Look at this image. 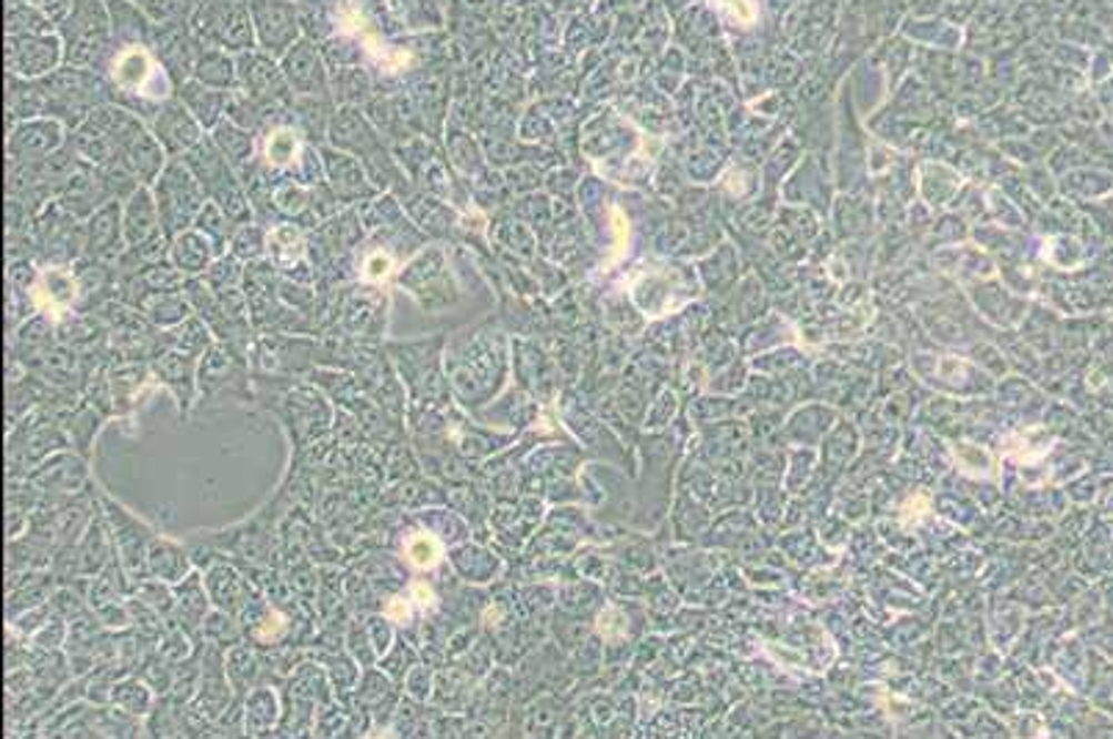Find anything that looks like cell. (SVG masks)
<instances>
[{
  "label": "cell",
  "mask_w": 1113,
  "mask_h": 739,
  "mask_svg": "<svg viewBox=\"0 0 1113 739\" xmlns=\"http://www.w3.org/2000/svg\"><path fill=\"white\" fill-rule=\"evenodd\" d=\"M144 131V122L139 120L136 111L128 105H111L100 103L75 131L70 133L67 144L75 150L89 164H111V161H122L128 144Z\"/></svg>",
  "instance_id": "6da1fadb"
},
{
  "label": "cell",
  "mask_w": 1113,
  "mask_h": 739,
  "mask_svg": "<svg viewBox=\"0 0 1113 739\" xmlns=\"http://www.w3.org/2000/svg\"><path fill=\"white\" fill-rule=\"evenodd\" d=\"M59 37L64 39V64L109 70L111 55L117 50L109 3L75 0L70 17L59 26Z\"/></svg>",
  "instance_id": "7a4b0ae2"
},
{
  "label": "cell",
  "mask_w": 1113,
  "mask_h": 739,
  "mask_svg": "<svg viewBox=\"0 0 1113 739\" xmlns=\"http://www.w3.org/2000/svg\"><path fill=\"white\" fill-rule=\"evenodd\" d=\"M44 89V117L64 122L75 131L100 103H109L111 87L98 70L87 67H59L48 78H39Z\"/></svg>",
  "instance_id": "3957f363"
},
{
  "label": "cell",
  "mask_w": 1113,
  "mask_h": 739,
  "mask_svg": "<svg viewBox=\"0 0 1113 739\" xmlns=\"http://www.w3.org/2000/svg\"><path fill=\"white\" fill-rule=\"evenodd\" d=\"M153 194L159 200L161 227H164V233L170 239L194 227L200 211L209 203V192H205L200 178L194 175L183 155L181 159H170V164L164 166L161 178L155 181Z\"/></svg>",
  "instance_id": "277c9868"
},
{
  "label": "cell",
  "mask_w": 1113,
  "mask_h": 739,
  "mask_svg": "<svg viewBox=\"0 0 1113 739\" xmlns=\"http://www.w3.org/2000/svg\"><path fill=\"white\" fill-rule=\"evenodd\" d=\"M194 33L222 50H253L259 44L250 0H203L194 14Z\"/></svg>",
  "instance_id": "5b68a950"
},
{
  "label": "cell",
  "mask_w": 1113,
  "mask_h": 739,
  "mask_svg": "<svg viewBox=\"0 0 1113 739\" xmlns=\"http://www.w3.org/2000/svg\"><path fill=\"white\" fill-rule=\"evenodd\" d=\"M399 285L416 296L424 311L433 313L444 311V307L455 305L461 300V291H457L455 280H452L449 263H446V255L441 246H424V250H418V255L411 257L402 266Z\"/></svg>",
  "instance_id": "8992f818"
},
{
  "label": "cell",
  "mask_w": 1113,
  "mask_h": 739,
  "mask_svg": "<svg viewBox=\"0 0 1113 739\" xmlns=\"http://www.w3.org/2000/svg\"><path fill=\"white\" fill-rule=\"evenodd\" d=\"M239 64V92L247 94L259 105L270 111H291L294 92L283 75V67L270 53L244 50L236 55Z\"/></svg>",
  "instance_id": "52a82bcc"
},
{
  "label": "cell",
  "mask_w": 1113,
  "mask_h": 739,
  "mask_svg": "<svg viewBox=\"0 0 1113 739\" xmlns=\"http://www.w3.org/2000/svg\"><path fill=\"white\" fill-rule=\"evenodd\" d=\"M64 64V39L55 33L6 37V72L28 81L48 78Z\"/></svg>",
  "instance_id": "ba28073f"
},
{
  "label": "cell",
  "mask_w": 1113,
  "mask_h": 739,
  "mask_svg": "<svg viewBox=\"0 0 1113 739\" xmlns=\"http://www.w3.org/2000/svg\"><path fill=\"white\" fill-rule=\"evenodd\" d=\"M64 122L53 120V117H33V120H22L11 128L9 139H6V153L9 161H20V164H39V161L50 159L67 144Z\"/></svg>",
  "instance_id": "9c48e42d"
},
{
  "label": "cell",
  "mask_w": 1113,
  "mask_h": 739,
  "mask_svg": "<svg viewBox=\"0 0 1113 739\" xmlns=\"http://www.w3.org/2000/svg\"><path fill=\"white\" fill-rule=\"evenodd\" d=\"M255 39L272 59H283L291 44L300 42V20L294 6L285 0H250Z\"/></svg>",
  "instance_id": "30bf717a"
},
{
  "label": "cell",
  "mask_w": 1113,
  "mask_h": 739,
  "mask_svg": "<svg viewBox=\"0 0 1113 739\" xmlns=\"http://www.w3.org/2000/svg\"><path fill=\"white\" fill-rule=\"evenodd\" d=\"M283 75L289 81L291 92L296 98H327L330 92V72L324 53L311 42V39H300L291 44L289 53L280 59Z\"/></svg>",
  "instance_id": "8fae6325"
},
{
  "label": "cell",
  "mask_w": 1113,
  "mask_h": 739,
  "mask_svg": "<svg viewBox=\"0 0 1113 739\" xmlns=\"http://www.w3.org/2000/svg\"><path fill=\"white\" fill-rule=\"evenodd\" d=\"M150 131H153L155 139L164 144L170 159H181V155H186L194 144H200L205 128L200 125L198 117H194L175 94V98H170L166 103H161L159 109H155Z\"/></svg>",
  "instance_id": "7c38bea8"
},
{
  "label": "cell",
  "mask_w": 1113,
  "mask_h": 739,
  "mask_svg": "<svg viewBox=\"0 0 1113 739\" xmlns=\"http://www.w3.org/2000/svg\"><path fill=\"white\" fill-rule=\"evenodd\" d=\"M324 159V175H327L330 189L344 205L352 203H368L377 194V186L368 178L366 166L357 155L344 153L335 148H322Z\"/></svg>",
  "instance_id": "4fadbf2b"
},
{
  "label": "cell",
  "mask_w": 1113,
  "mask_h": 739,
  "mask_svg": "<svg viewBox=\"0 0 1113 739\" xmlns=\"http://www.w3.org/2000/svg\"><path fill=\"white\" fill-rule=\"evenodd\" d=\"M122 244H125V236H122V205L120 200H109V203L100 205L87 220V252H83V257L117 263V257L125 252Z\"/></svg>",
  "instance_id": "5bb4252c"
},
{
  "label": "cell",
  "mask_w": 1113,
  "mask_h": 739,
  "mask_svg": "<svg viewBox=\"0 0 1113 739\" xmlns=\"http://www.w3.org/2000/svg\"><path fill=\"white\" fill-rule=\"evenodd\" d=\"M109 507V518L114 520V546L120 551V563L125 565V570L131 576H136L139 570L144 574V565H148V543L153 540L150 532L144 526H139L131 515H125V509L117 507V504L105 502ZM148 579V576H144Z\"/></svg>",
  "instance_id": "9a60e30c"
},
{
  "label": "cell",
  "mask_w": 1113,
  "mask_h": 739,
  "mask_svg": "<svg viewBox=\"0 0 1113 739\" xmlns=\"http://www.w3.org/2000/svg\"><path fill=\"white\" fill-rule=\"evenodd\" d=\"M161 231H164V227H161L159 200H155L153 189L139 186L136 192L128 198L125 209H122V236H125V246L144 244L148 239H153L155 233Z\"/></svg>",
  "instance_id": "2e32d148"
},
{
  "label": "cell",
  "mask_w": 1113,
  "mask_h": 739,
  "mask_svg": "<svg viewBox=\"0 0 1113 739\" xmlns=\"http://www.w3.org/2000/svg\"><path fill=\"white\" fill-rule=\"evenodd\" d=\"M233 92H236V89H233ZM233 92H227V89L205 87V83L189 78V81H183L181 87H178L175 94L178 100L198 117L200 125L214 131V128L227 117V105H231Z\"/></svg>",
  "instance_id": "e0dca14e"
},
{
  "label": "cell",
  "mask_w": 1113,
  "mask_h": 739,
  "mask_svg": "<svg viewBox=\"0 0 1113 739\" xmlns=\"http://www.w3.org/2000/svg\"><path fill=\"white\" fill-rule=\"evenodd\" d=\"M222 255V250L211 236H205L200 227H189V231L178 233L172 239L170 257L186 277H200L209 272L211 263Z\"/></svg>",
  "instance_id": "ac0fdd59"
},
{
  "label": "cell",
  "mask_w": 1113,
  "mask_h": 739,
  "mask_svg": "<svg viewBox=\"0 0 1113 739\" xmlns=\"http://www.w3.org/2000/svg\"><path fill=\"white\" fill-rule=\"evenodd\" d=\"M194 357L183 355L178 350H161L153 355V372L166 388L175 391L178 402H181V413H186L194 402V383H198V374H194Z\"/></svg>",
  "instance_id": "d6986e66"
},
{
  "label": "cell",
  "mask_w": 1113,
  "mask_h": 739,
  "mask_svg": "<svg viewBox=\"0 0 1113 739\" xmlns=\"http://www.w3.org/2000/svg\"><path fill=\"white\" fill-rule=\"evenodd\" d=\"M166 159H170V155H166L164 144H161L159 139H155V133L148 131V128L128 144L125 155H122L125 166L136 175V181L142 183V186H155V181L161 178L164 166L170 164Z\"/></svg>",
  "instance_id": "ffe728a7"
},
{
  "label": "cell",
  "mask_w": 1113,
  "mask_h": 739,
  "mask_svg": "<svg viewBox=\"0 0 1113 739\" xmlns=\"http://www.w3.org/2000/svg\"><path fill=\"white\" fill-rule=\"evenodd\" d=\"M233 377H242V355L227 344H211L198 368V383L203 394H216Z\"/></svg>",
  "instance_id": "44dd1931"
},
{
  "label": "cell",
  "mask_w": 1113,
  "mask_h": 739,
  "mask_svg": "<svg viewBox=\"0 0 1113 739\" xmlns=\"http://www.w3.org/2000/svg\"><path fill=\"white\" fill-rule=\"evenodd\" d=\"M105 3H109L117 44H148L153 39V22L144 17L136 0H105Z\"/></svg>",
  "instance_id": "7402d4cb"
},
{
  "label": "cell",
  "mask_w": 1113,
  "mask_h": 739,
  "mask_svg": "<svg viewBox=\"0 0 1113 739\" xmlns=\"http://www.w3.org/2000/svg\"><path fill=\"white\" fill-rule=\"evenodd\" d=\"M136 311H142V316L153 322L155 327H178L192 316L194 307L189 296L178 294V291H150L136 302Z\"/></svg>",
  "instance_id": "603a6c76"
},
{
  "label": "cell",
  "mask_w": 1113,
  "mask_h": 739,
  "mask_svg": "<svg viewBox=\"0 0 1113 739\" xmlns=\"http://www.w3.org/2000/svg\"><path fill=\"white\" fill-rule=\"evenodd\" d=\"M385 296L380 291H366L352 296L344 307V327L352 335H377L380 324L385 322Z\"/></svg>",
  "instance_id": "cb8c5ba5"
},
{
  "label": "cell",
  "mask_w": 1113,
  "mask_h": 739,
  "mask_svg": "<svg viewBox=\"0 0 1113 739\" xmlns=\"http://www.w3.org/2000/svg\"><path fill=\"white\" fill-rule=\"evenodd\" d=\"M211 139H214V144L222 150V155L231 161L236 172H244L247 166L255 164V159H259V155H255L253 131L236 125V122L227 120V117L214 128Z\"/></svg>",
  "instance_id": "d4e9b609"
},
{
  "label": "cell",
  "mask_w": 1113,
  "mask_h": 739,
  "mask_svg": "<svg viewBox=\"0 0 1113 739\" xmlns=\"http://www.w3.org/2000/svg\"><path fill=\"white\" fill-rule=\"evenodd\" d=\"M78 294L81 291H78L75 274L67 272L64 266H50L48 272L39 274L31 300L37 302V307H70Z\"/></svg>",
  "instance_id": "484cf974"
},
{
  "label": "cell",
  "mask_w": 1113,
  "mask_h": 739,
  "mask_svg": "<svg viewBox=\"0 0 1113 739\" xmlns=\"http://www.w3.org/2000/svg\"><path fill=\"white\" fill-rule=\"evenodd\" d=\"M194 81L205 83L214 89H239V64L233 55H227L222 48L200 50L198 61H194Z\"/></svg>",
  "instance_id": "4316f807"
},
{
  "label": "cell",
  "mask_w": 1113,
  "mask_h": 739,
  "mask_svg": "<svg viewBox=\"0 0 1113 739\" xmlns=\"http://www.w3.org/2000/svg\"><path fill=\"white\" fill-rule=\"evenodd\" d=\"M28 479L42 490H78L87 483V466L70 455L53 457L33 474H28Z\"/></svg>",
  "instance_id": "83f0119b"
},
{
  "label": "cell",
  "mask_w": 1113,
  "mask_h": 739,
  "mask_svg": "<svg viewBox=\"0 0 1113 739\" xmlns=\"http://www.w3.org/2000/svg\"><path fill=\"white\" fill-rule=\"evenodd\" d=\"M305 236H302V227L294 225V222H277L275 227L266 236V252H270L272 263L277 269H291L294 272L296 266L305 263Z\"/></svg>",
  "instance_id": "f1b7e54d"
},
{
  "label": "cell",
  "mask_w": 1113,
  "mask_h": 739,
  "mask_svg": "<svg viewBox=\"0 0 1113 739\" xmlns=\"http://www.w3.org/2000/svg\"><path fill=\"white\" fill-rule=\"evenodd\" d=\"M305 148L307 144L300 142V133H296L294 128L289 125L270 128L264 139V155H261V161H264L266 170H277V172L294 170L296 161H300L302 153H305Z\"/></svg>",
  "instance_id": "f546056e"
},
{
  "label": "cell",
  "mask_w": 1113,
  "mask_h": 739,
  "mask_svg": "<svg viewBox=\"0 0 1113 739\" xmlns=\"http://www.w3.org/2000/svg\"><path fill=\"white\" fill-rule=\"evenodd\" d=\"M148 570L161 581H183L189 576L186 551L170 540H150Z\"/></svg>",
  "instance_id": "4dcf8cb0"
},
{
  "label": "cell",
  "mask_w": 1113,
  "mask_h": 739,
  "mask_svg": "<svg viewBox=\"0 0 1113 739\" xmlns=\"http://www.w3.org/2000/svg\"><path fill=\"white\" fill-rule=\"evenodd\" d=\"M402 203H407L411 209V216L418 222V227H424L433 236H444V233L452 231L455 225V214L452 209H446L441 203V198H427V194H407L402 198Z\"/></svg>",
  "instance_id": "1f68e13d"
},
{
  "label": "cell",
  "mask_w": 1113,
  "mask_h": 739,
  "mask_svg": "<svg viewBox=\"0 0 1113 739\" xmlns=\"http://www.w3.org/2000/svg\"><path fill=\"white\" fill-rule=\"evenodd\" d=\"M175 607H178V618H181V626L186 631L198 629V626L203 624L205 613H209V596H205V587L200 585L198 574H189L186 579L178 585Z\"/></svg>",
  "instance_id": "d6a6232c"
},
{
  "label": "cell",
  "mask_w": 1113,
  "mask_h": 739,
  "mask_svg": "<svg viewBox=\"0 0 1113 739\" xmlns=\"http://www.w3.org/2000/svg\"><path fill=\"white\" fill-rule=\"evenodd\" d=\"M164 346L183 352L189 357H200L211 350V327L200 316H189L172 333L164 335Z\"/></svg>",
  "instance_id": "836d02e7"
},
{
  "label": "cell",
  "mask_w": 1113,
  "mask_h": 739,
  "mask_svg": "<svg viewBox=\"0 0 1113 739\" xmlns=\"http://www.w3.org/2000/svg\"><path fill=\"white\" fill-rule=\"evenodd\" d=\"M277 720V698L270 687H259L244 703V731L253 737L270 735Z\"/></svg>",
  "instance_id": "e575fe53"
},
{
  "label": "cell",
  "mask_w": 1113,
  "mask_h": 739,
  "mask_svg": "<svg viewBox=\"0 0 1113 739\" xmlns=\"http://www.w3.org/2000/svg\"><path fill=\"white\" fill-rule=\"evenodd\" d=\"M55 22L44 17L39 9L20 3V0H6V37H26V33H55Z\"/></svg>",
  "instance_id": "d590c367"
},
{
  "label": "cell",
  "mask_w": 1113,
  "mask_h": 739,
  "mask_svg": "<svg viewBox=\"0 0 1113 739\" xmlns=\"http://www.w3.org/2000/svg\"><path fill=\"white\" fill-rule=\"evenodd\" d=\"M449 557H452V563H455V568L463 574V579H468V581L494 579L496 568H499V563H496L494 554L485 551V548H477V546H461V548H455Z\"/></svg>",
  "instance_id": "8d00e7d4"
},
{
  "label": "cell",
  "mask_w": 1113,
  "mask_h": 739,
  "mask_svg": "<svg viewBox=\"0 0 1113 739\" xmlns=\"http://www.w3.org/2000/svg\"><path fill=\"white\" fill-rule=\"evenodd\" d=\"M78 574H98L109 559V535L103 532V524L89 520V529L83 535L81 546H78Z\"/></svg>",
  "instance_id": "74e56055"
},
{
  "label": "cell",
  "mask_w": 1113,
  "mask_h": 739,
  "mask_svg": "<svg viewBox=\"0 0 1113 739\" xmlns=\"http://www.w3.org/2000/svg\"><path fill=\"white\" fill-rule=\"evenodd\" d=\"M142 385H144V366H139V363H122V366H117L109 377L111 396H114V402L120 405V411H125V407L136 399Z\"/></svg>",
  "instance_id": "f35d334b"
},
{
  "label": "cell",
  "mask_w": 1113,
  "mask_h": 739,
  "mask_svg": "<svg viewBox=\"0 0 1113 739\" xmlns=\"http://www.w3.org/2000/svg\"><path fill=\"white\" fill-rule=\"evenodd\" d=\"M111 701H114L125 715H148L150 707H153V692H150L148 681L125 679L120 681V685H114V690H111Z\"/></svg>",
  "instance_id": "ab89813d"
},
{
  "label": "cell",
  "mask_w": 1113,
  "mask_h": 739,
  "mask_svg": "<svg viewBox=\"0 0 1113 739\" xmlns=\"http://www.w3.org/2000/svg\"><path fill=\"white\" fill-rule=\"evenodd\" d=\"M357 220H361L366 227H391L396 225V222L405 220V214H402L396 198L385 194V198L368 200V203L361 209V214H357Z\"/></svg>",
  "instance_id": "60d3db41"
},
{
  "label": "cell",
  "mask_w": 1113,
  "mask_h": 739,
  "mask_svg": "<svg viewBox=\"0 0 1113 739\" xmlns=\"http://www.w3.org/2000/svg\"><path fill=\"white\" fill-rule=\"evenodd\" d=\"M209 587H211V596L216 598V604L222 601V596H231V604H227V609H239L242 604H247V587H244V581L239 579L233 570H227V568H216V570H211V576H209Z\"/></svg>",
  "instance_id": "b9f144b4"
},
{
  "label": "cell",
  "mask_w": 1113,
  "mask_h": 739,
  "mask_svg": "<svg viewBox=\"0 0 1113 739\" xmlns=\"http://www.w3.org/2000/svg\"><path fill=\"white\" fill-rule=\"evenodd\" d=\"M244 274L247 272H244V266L239 263V257L231 252V255H220L214 263H211L209 272H205V283H209L214 291L239 288L244 280Z\"/></svg>",
  "instance_id": "7bdbcfd3"
},
{
  "label": "cell",
  "mask_w": 1113,
  "mask_h": 739,
  "mask_svg": "<svg viewBox=\"0 0 1113 739\" xmlns=\"http://www.w3.org/2000/svg\"><path fill=\"white\" fill-rule=\"evenodd\" d=\"M266 236L270 233L261 231L259 225H239L236 233L231 239V252L239 257V261H259L266 252Z\"/></svg>",
  "instance_id": "ee69618b"
},
{
  "label": "cell",
  "mask_w": 1113,
  "mask_h": 739,
  "mask_svg": "<svg viewBox=\"0 0 1113 739\" xmlns=\"http://www.w3.org/2000/svg\"><path fill=\"white\" fill-rule=\"evenodd\" d=\"M14 341L20 344L22 352H31V355H44L48 352V344L53 341V327L44 316H33L22 324L20 333H14Z\"/></svg>",
  "instance_id": "f6af8a7d"
},
{
  "label": "cell",
  "mask_w": 1113,
  "mask_h": 739,
  "mask_svg": "<svg viewBox=\"0 0 1113 739\" xmlns=\"http://www.w3.org/2000/svg\"><path fill=\"white\" fill-rule=\"evenodd\" d=\"M405 557L411 559L416 568H433V565L441 559V548L433 532H416V535L407 537Z\"/></svg>",
  "instance_id": "bcb514c9"
},
{
  "label": "cell",
  "mask_w": 1113,
  "mask_h": 739,
  "mask_svg": "<svg viewBox=\"0 0 1113 739\" xmlns=\"http://www.w3.org/2000/svg\"><path fill=\"white\" fill-rule=\"evenodd\" d=\"M449 150H452V161H455L457 170H463L466 175H479V170H483V155H479L477 144H474L472 136L455 131L449 139Z\"/></svg>",
  "instance_id": "7dc6e473"
},
{
  "label": "cell",
  "mask_w": 1113,
  "mask_h": 739,
  "mask_svg": "<svg viewBox=\"0 0 1113 739\" xmlns=\"http://www.w3.org/2000/svg\"><path fill=\"white\" fill-rule=\"evenodd\" d=\"M203 631L209 637V642H216V646H236L239 642V629L236 624H231L225 613H214L203 620Z\"/></svg>",
  "instance_id": "c3c4849f"
},
{
  "label": "cell",
  "mask_w": 1113,
  "mask_h": 739,
  "mask_svg": "<svg viewBox=\"0 0 1113 739\" xmlns=\"http://www.w3.org/2000/svg\"><path fill=\"white\" fill-rule=\"evenodd\" d=\"M139 596H142V601L148 604V607H153L159 615L161 613L166 615L172 607H175V598H172V593L161 585V579L142 581V585H139Z\"/></svg>",
  "instance_id": "681fc988"
},
{
  "label": "cell",
  "mask_w": 1113,
  "mask_h": 739,
  "mask_svg": "<svg viewBox=\"0 0 1113 739\" xmlns=\"http://www.w3.org/2000/svg\"><path fill=\"white\" fill-rule=\"evenodd\" d=\"M391 266H394V257H391L388 250H374L363 257L361 263V277L366 280H385L391 274Z\"/></svg>",
  "instance_id": "f907efd6"
},
{
  "label": "cell",
  "mask_w": 1113,
  "mask_h": 739,
  "mask_svg": "<svg viewBox=\"0 0 1113 739\" xmlns=\"http://www.w3.org/2000/svg\"><path fill=\"white\" fill-rule=\"evenodd\" d=\"M405 687L413 701H427L429 687H433V674H429L427 665H416V668L407 670Z\"/></svg>",
  "instance_id": "816d5d0a"
},
{
  "label": "cell",
  "mask_w": 1113,
  "mask_h": 739,
  "mask_svg": "<svg viewBox=\"0 0 1113 739\" xmlns=\"http://www.w3.org/2000/svg\"><path fill=\"white\" fill-rule=\"evenodd\" d=\"M159 651H161V657L166 659V662H183V657H186V654L192 651V646H189L186 631H183V629L170 631V635L164 637V642H161Z\"/></svg>",
  "instance_id": "f5cc1de1"
},
{
  "label": "cell",
  "mask_w": 1113,
  "mask_h": 739,
  "mask_svg": "<svg viewBox=\"0 0 1113 739\" xmlns=\"http://www.w3.org/2000/svg\"><path fill=\"white\" fill-rule=\"evenodd\" d=\"M20 3L31 6V9H39L44 17H50L55 26H61V22L70 17L72 3H75V0H20Z\"/></svg>",
  "instance_id": "db71d44e"
},
{
  "label": "cell",
  "mask_w": 1113,
  "mask_h": 739,
  "mask_svg": "<svg viewBox=\"0 0 1113 739\" xmlns=\"http://www.w3.org/2000/svg\"><path fill=\"white\" fill-rule=\"evenodd\" d=\"M67 626L61 624V618H53V624H44L42 629L37 631V646L39 648H59L64 642Z\"/></svg>",
  "instance_id": "11a10c76"
},
{
  "label": "cell",
  "mask_w": 1113,
  "mask_h": 739,
  "mask_svg": "<svg viewBox=\"0 0 1113 739\" xmlns=\"http://www.w3.org/2000/svg\"><path fill=\"white\" fill-rule=\"evenodd\" d=\"M366 629L372 631V646H374V651H377V657L380 654H385L391 648V637H394V631H391V626L385 624V618H372L366 624Z\"/></svg>",
  "instance_id": "9f6ffc18"
},
{
  "label": "cell",
  "mask_w": 1113,
  "mask_h": 739,
  "mask_svg": "<svg viewBox=\"0 0 1113 739\" xmlns=\"http://www.w3.org/2000/svg\"><path fill=\"white\" fill-rule=\"evenodd\" d=\"M136 3H139V0H136Z\"/></svg>",
  "instance_id": "6f0895ef"
}]
</instances>
